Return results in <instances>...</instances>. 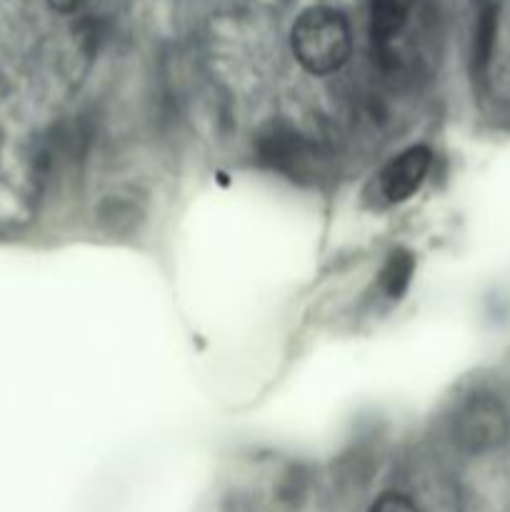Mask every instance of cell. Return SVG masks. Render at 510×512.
<instances>
[{
  "mask_svg": "<svg viewBox=\"0 0 510 512\" xmlns=\"http://www.w3.org/2000/svg\"><path fill=\"white\" fill-rule=\"evenodd\" d=\"M508 433L505 413L493 400H475L463 413V438L475 448L498 445Z\"/></svg>",
  "mask_w": 510,
  "mask_h": 512,
  "instance_id": "cell-3",
  "label": "cell"
},
{
  "mask_svg": "<svg viewBox=\"0 0 510 512\" xmlns=\"http://www.w3.org/2000/svg\"><path fill=\"white\" fill-rule=\"evenodd\" d=\"M290 43L298 63L313 75H330L343 68L353 48L348 20L328 5H315L300 13Z\"/></svg>",
  "mask_w": 510,
  "mask_h": 512,
  "instance_id": "cell-1",
  "label": "cell"
},
{
  "mask_svg": "<svg viewBox=\"0 0 510 512\" xmlns=\"http://www.w3.org/2000/svg\"><path fill=\"white\" fill-rule=\"evenodd\" d=\"M368 512H420L418 505L403 493H385L370 505Z\"/></svg>",
  "mask_w": 510,
  "mask_h": 512,
  "instance_id": "cell-7",
  "label": "cell"
},
{
  "mask_svg": "<svg viewBox=\"0 0 510 512\" xmlns=\"http://www.w3.org/2000/svg\"><path fill=\"white\" fill-rule=\"evenodd\" d=\"M433 165V153L425 145H413L395 155L383 170H380V193L388 203H405L410 195L420 190Z\"/></svg>",
  "mask_w": 510,
  "mask_h": 512,
  "instance_id": "cell-2",
  "label": "cell"
},
{
  "mask_svg": "<svg viewBox=\"0 0 510 512\" xmlns=\"http://www.w3.org/2000/svg\"><path fill=\"white\" fill-rule=\"evenodd\" d=\"M55 10H63V13H70V10H78L85 0H48Z\"/></svg>",
  "mask_w": 510,
  "mask_h": 512,
  "instance_id": "cell-8",
  "label": "cell"
},
{
  "mask_svg": "<svg viewBox=\"0 0 510 512\" xmlns=\"http://www.w3.org/2000/svg\"><path fill=\"white\" fill-rule=\"evenodd\" d=\"M415 260L408 250H393L385 260L383 270H380V290H383L388 298L398 300L400 295L408 290L410 278H413Z\"/></svg>",
  "mask_w": 510,
  "mask_h": 512,
  "instance_id": "cell-6",
  "label": "cell"
},
{
  "mask_svg": "<svg viewBox=\"0 0 510 512\" xmlns=\"http://www.w3.org/2000/svg\"><path fill=\"white\" fill-rule=\"evenodd\" d=\"M495 33H498V5L493 0H480L473 38V60L478 68L488 65L495 45Z\"/></svg>",
  "mask_w": 510,
  "mask_h": 512,
  "instance_id": "cell-5",
  "label": "cell"
},
{
  "mask_svg": "<svg viewBox=\"0 0 510 512\" xmlns=\"http://www.w3.org/2000/svg\"><path fill=\"white\" fill-rule=\"evenodd\" d=\"M415 0H370V33L378 45H388L390 40L403 33Z\"/></svg>",
  "mask_w": 510,
  "mask_h": 512,
  "instance_id": "cell-4",
  "label": "cell"
}]
</instances>
